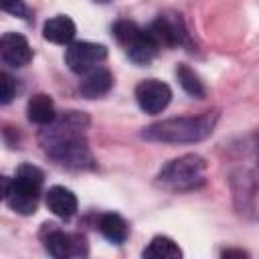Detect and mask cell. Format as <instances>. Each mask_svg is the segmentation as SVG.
<instances>
[{
	"mask_svg": "<svg viewBox=\"0 0 259 259\" xmlns=\"http://www.w3.org/2000/svg\"><path fill=\"white\" fill-rule=\"evenodd\" d=\"M26 115L32 123H38V125L53 123L57 117V111H55V103H53L51 95H47V93L32 95L28 99V105H26Z\"/></svg>",
	"mask_w": 259,
	"mask_h": 259,
	"instance_id": "9a60e30c",
	"label": "cell"
},
{
	"mask_svg": "<svg viewBox=\"0 0 259 259\" xmlns=\"http://www.w3.org/2000/svg\"><path fill=\"white\" fill-rule=\"evenodd\" d=\"M221 255H223V257H245L247 253H245V251H235V249H227V251H223Z\"/></svg>",
	"mask_w": 259,
	"mask_h": 259,
	"instance_id": "44dd1931",
	"label": "cell"
},
{
	"mask_svg": "<svg viewBox=\"0 0 259 259\" xmlns=\"http://www.w3.org/2000/svg\"><path fill=\"white\" fill-rule=\"evenodd\" d=\"M97 2H109V0H97Z\"/></svg>",
	"mask_w": 259,
	"mask_h": 259,
	"instance_id": "7402d4cb",
	"label": "cell"
},
{
	"mask_svg": "<svg viewBox=\"0 0 259 259\" xmlns=\"http://www.w3.org/2000/svg\"><path fill=\"white\" fill-rule=\"evenodd\" d=\"M176 77H178V81H180L182 89H184L188 95L198 97V99L206 95V89H204V85H202L200 77H198V75H196L188 65H178V69H176Z\"/></svg>",
	"mask_w": 259,
	"mask_h": 259,
	"instance_id": "ac0fdd59",
	"label": "cell"
},
{
	"mask_svg": "<svg viewBox=\"0 0 259 259\" xmlns=\"http://www.w3.org/2000/svg\"><path fill=\"white\" fill-rule=\"evenodd\" d=\"M87 125H89V117L83 111H65L61 117H55L53 123L45 125V132L40 134V140L47 146V144L57 142V140L83 136Z\"/></svg>",
	"mask_w": 259,
	"mask_h": 259,
	"instance_id": "ba28073f",
	"label": "cell"
},
{
	"mask_svg": "<svg viewBox=\"0 0 259 259\" xmlns=\"http://www.w3.org/2000/svg\"><path fill=\"white\" fill-rule=\"evenodd\" d=\"M217 119L219 115L214 111H204L200 115H186V117H170L144 127L142 138L164 144H194L212 134Z\"/></svg>",
	"mask_w": 259,
	"mask_h": 259,
	"instance_id": "6da1fadb",
	"label": "cell"
},
{
	"mask_svg": "<svg viewBox=\"0 0 259 259\" xmlns=\"http://www.w3.org/2000/svg\"><path fill=\"white\" fill-rule=\"evenodd\" d=\"M142 255L150 257V259H178V257H182V251L170 237L158 235L150 241V245L142 251Z\"/></svg>",
	"mask_w": 259,
	"mask_h": 259,
	"instance_id": "e0dca14e",
	"label": "cell"
},
{
	"mask_svg": "<svg viewBox=\"0 0 259 259\" xmlns=\"http://www.w3.org/2000/svg\"><path fill=\"white\" fill-rule=\"evenodd\" d=\"M0 6L4 12H10V14L20 16V18H28V8L24 6L22 0H0Z\"/></svg>",
	"mask_w": 259,
	"mask_h": 259,
	"instance_id": "ffe728a7",
	"label": "cell"
},
{
	"mask_svg": "<svg viewBox=\"0 0 259 259\" xmlns=\"http://www.w3.org/2000/svg\"><path fill=\"white\" fill-rule=\"evenodd\" d=\"M170 99H172V89L158 79H146L136 87V101L140 109L146 113L164 111Z\"/></svg>",
	"mask_w": 259,
	"mask_h": 259,
	"instance_id": "9c48e42d",
	"label": "cell"
},
{
	"mask_svg": "<svg viewBox=\"0 0 259 259\" xmlns=\"http://www.w3.org/2000/svg\"><path fill=\"white\" fill-rule=\"evenodd\" d=\"M49 156L59 162L61 166L73 168V170H87L95 166L93 154L85 142L83 136H73V138H65V140H57L45 146Z\"/></svg>",
	"mask_w": 259,
	"mask_h": 259,
	"instance_id": "5b68a950",
	"label": "cell"
},
{
	"mask_svg": "<svg viewBox=\"0 0 259 259\" xmlns=\"http://www.w3.org/2000/svg\"><path fill=\"white\" fill-rule=\"evenodd\" d=\"M99 231H101V235L107 241H111L115 245L123 243L127 239V233H130L127 231V223L117 212H105V214H101V219H99Z\"/></svg>",
	"mask_w": 259,
	"mask_h": 259,
	"instance_id": "2e32d148",
	"label": "cell"
},
{
	"mask_svg": "<svg viewBox=\"0 0 259 259\" xmlns=\"http://www.w3.org/2000/svg\"><path fill=\"white\" fill-rule=\"evenodd\" d=\"M148 34L152 36V40L162 49V47H176L184 40L186 32L182 26L180 16H168V14H160L148 28Z\"/></svg>",
	"mask_w": 259,
	"mask_h": 259,
	"instance_id": "30bf717a",
	"label": "cell"
},
{
	"mask_svg": "<svg viewBox=\"0 0 259 259\" xmlns=\"http://www.w3.org/2000/svg\"><path fill=\"white\" fill-rule=\"evenodd\" d=\"M47 206L61 219H71L77 212V196L65 186H53L47 192Z\"/></svg>",
	"mask_w": 259,
	"mask_h": 259,
	"instance_id": "4fadbf2b",
	"label": "cell"
},
{
	"mask_svg": "<svg viewBox=\"0 0 259 259\" xmlns=\"http://www.w3.org/2000/svg\"><path fill=\"white\" fill-rule=\"evenodd\" d=\"M45 182V174L40 168L32 164H22L16 170L14 178L4 176V200L6 204L20 214H34L40 188Z\"/></svg>",
	"mask_w": 259,
	"mask_h": 259,
	"instance_id": "7a4b0ae2",
	"label": "cell"
},
{
	"mask_svg": "<svg viewBox=\"0 0 259 259\" xmlns=\"http://www.w3.org/2000/svg\"><path fill=\"white\" fill-rule=\"evenodd\" d=\"M113 85V75L107 71V69H93L87 73V77L81 81L79 85V91L83 97L87 99H97L101 95H105Z\"/></svg>",
	"mask_w": 259,
	"mask_h": 259,
	"instance_id": "5bb4252c",
	"label": "cell"
},
{
	"mask_svg": "<svg viewBox=\"0 0 259 259\" xmlns=\"http://www.w3.org/2000/svg\"><path fill=\"white\" fill-rule=\"evenodd\" d=\"M16 93V83L8 73H0V103L8 105Z\"/></svg>",
	"mask_w": 259,
	"mask_h": 259,
	"instance_id": "d6986e66",
	"label": "cell"
},
{
	"mask_svg": "<svg viewBox=\"0 0 259 259\" xmlns=\"http://www.w3.org/2000/svg\"><path fill=\"white\" fill-rule=\"evenodd\" d=\"M111 30H113V36L117 38V42L125 49L127 57L134 63H140V65L150 63L160 49L152 40V36L146 32V28H140L132 20H117Z\"/></svg>",
	"mask_w": 259,
	"mask_h": 259,
	"instance_id": "277c9868",
	"label": "cell"
},
{
	"mask_svg": "<svg viewBox=\"0 0 259 259\" xmlns=\"http://www.w3.org/2000/svg\"><path fill=\"white\" fill-rule=\"evenodd\" d=\"M206 162L198 154H184L170 160L158 174V184L170 190H192L204 184Z\"/></svg>",
	"mask_w": 259,
	"mask_h": 259,
	"instance_id": "3957f363",
	"label": "cell"
},
{
	"mask_svg": "<svg viewBox=\"0 0 259 259\" xmlns=\"http://www.w3.org/2000/svg\"><path fill=\"white\" fill-rule=\"evenodd\" d=\"M107 49L97 42L89 40H77L71 42L65 51V63L73 73H89L93 71L101 61H105Z\"/></svg>",
	"mask_w": 259,
	"mask_h": 259,
	"instance_id": "8992f818",
	"label": "cell"
},
{
	"mask_svg": "<svg viewBox=\"0 0 259 259\" xmlns=\"http://www.w3.org/2000/svg\"><path fill=\"white\" fill-rule=\"evenodd\" d=\"M45 249L57 257V259H69V257H85L87 255V243L81 235H71L61 229H55L51 225L47 237H45Z\"/></svg>",
	"mask_w": 259,
	"mask_h": 259,
	"instance_id": "52a82bcc",
	"label": "cell"
},
{
	"mask_svg": "<svg viewBox=\"0 0 259 259\" xmlns=\"http://www.w3.org/2000/svg\"><path fill=\"white\" fill-rule=\"evenodd\" d=\"M75 32H77L75 22L65 14L49 18L42 26V36L55 45H71V40L75 38Z\"/></svg>",
	"mask_w": 259,
	"mask_h": 259,
	"instance_id": "7c38bea8",
	"label": "cell"
},
{
	"mask_svg": "<svg viewBox=\"0 0 259 259\" xmlns=\"http://www.w3.org/2000/svg\"><path fill=\"white\" fill-rule=\"evenodd\" d=\"M0 57L10 67H24L32 59V49L22 34L4 32L0 38Z\"/></svg>",
	"mask_w": 259,
	"mask_h": 259,
	"instance_id": "8fae6325",
	"label": "cell"
}]
</instances>
